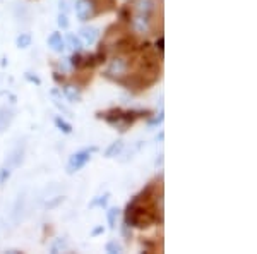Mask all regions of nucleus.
<instances>
[{
  "mask_svg": "<svg viewBox=\"0 0 257 254\" xmlns=\"http://www.w3.org/2000/svg\"><path fill=\"white\" fill-rule=\"evenodd\" d=\"M122 148H124V143H122V141H115L113 144H111L110 148H108L107 150V158H111V157H117L118 153H120L122 151Z\"/></svg>",
  "mask_w": 257,
  "mask_h": 254,
  "instance_id": "9b49d317",
  "label": "nucleus"
},
{
  "mask_svg": "<svg viewBox=\"0 0 257 254\" xmlns=\"http://www.w3.org/2000/svg\"><path fill=\"white\" fill-rule=\"evenodd\" d=\"M95 151H96V148H91V150H82V151H79V153L72 155L71 160H69L67 172L74 173V172H77V170H81L82 167L89 162V158H91V155L95 153Z\"/></svg>",
  "mask_w": 257,
  "mask_h": 254,
  "instance_id": "f257e3e1",
  "label": "nucleus"
},
{
  "mask_svg": "<svg viewBox=\"0 0 257 254\" xmlns=\"http://www.w3.org/2000/svg\"><path fill=\"white\" fill-rule=\"evenodd\" d=\"M156 46H158V48H160V50H163V38H160V40H158Z\"/></svg>",
  "mask_w": 257,
  "mask_h": 254,
  "instance_id": "5701e85b",
  "label": "nucleus"
},
{
  "mask_svg": "<svg viewBox=\"0 0 257 254\" xmlns=\"http://www.w3.org/2000/svg\"><path fill=\"white\" fill-rule=\"evenodd\" d=\"M55 124H57V127H59L60 130H62V132H65V134H71V132H72V126L67 124V122H65L64 119L57 117V119H55Z\"/></svg>",
  "mask_w": 257,
  "mask_h": 254,
  "instance_id": "4468645a",
  "label": "nucleus"
},
{
  "mask_svg": "<svg viewBox=\"0 0 257 254\" xmlns=\"http://www.w3.org/2000/svg\"><path fill=\"white\" fill-rule=\"evenodd\" d=\"M26 78L30 79V81H33V83H36V85H39V83H41V81H39L38 78H36V76H35V78H33V76L30 74V72H28V74H26Z\"/></svg>",
  "mask_w": 257,
  "mask_h": 254,
  "instance_id": "aec40b11",
  "label": "nucleus"
},
{
  "mask_svg": "<svg viewBox=\"0 0 257 254\" xmlns=\"http://www.w3.org/2000/svg\"><path fill=\"white\" fill-rule=\"evenodd\" d=\"M107 253H110V254H118V253H122V246L117 244V242H110V244L107 246Z\"/></svg>",
  "mask_w": 257,
  "mask_h": 254,
  "instance_id": "f3484780",
  "label": "nucleus"
},
{
  "mask_svg": "<svg viewBox=\"0 0 257 254\" xmlns=\"http://www.w3.org/2000/svg\"><path fill=\"white\" fill-rule=\"evenodd\" d=\"M12 119H14V112L10 110V108H7V107L0 108V132H3V130L10 126Z\"/></svg>",
  "mask_w": 257,
  "mask_h": 254,
  "instance_id": "39448f33",
  "label": "nucleus"
},
{
  "mask_svg": "<svg viewBox=\"0 0 257 254\" xmlns=\"http://www.w3.org/2000/svg\"><path fill=\"white\" fill-rule=\"evenodd\" d=\"M64 95L69 98V100L72 101V103H75V101H81V91H79V88H75V86L69 85L64 88Z\"/></svg>",
  "mask_w": 257,
  "mask_h": 254,
  "instance_id": "1a4fd4ad",
  "label": "nucleus"
},
{
  "mask_svg": "<svg viewBox=\"0 0 257 254\" xmlns=\"http://www.w3.org/2000/svg\"><path fill=\"white\" fill-rule=\"evenodd\" d=\"M75 14L79 21H88L95 14V3L93 0H77L75 2Z\"/></svg>",
  "mask_w": 257,
  "mask_h": 254,
  "instance_id": "f03ea898",
  "label": "nucleus"
},
{
  "mask_svg": "<svg viewBox=\"0 0 257 254\" xmlns=\"http://www.w3.org/2000/svg\"><path fill=\"white\" fill-rule=\"evenodd\" d=\"M59 26L64 28V30L69 26V19H67V16H65V14H60V16H59Z\"/></svg>",
  "mask_w": 257,
  "mask_h": 254,
  "instance_id": "6ab92c4d",
  "label": "nucleus"
},
{
  "mask_svg": "<svg viewBox=\"0 0 257 254\" xmlns=\"http://www.w3.org/2000/svg\"><path fill=\"white\" fill-rule=\"evenodd\" d=\"M60 10H64V12H67V10H69L67 3H65V2H60Z\"/></svg>",
  "mask_w": 257,
  "mask_h": 254,
  "instance_id": "412c9836",
  "label": "nucleus"
},
{
  "mask_svg": "<svg viewBox=\"0 0 257 254\" xmlns=\"http://www.w3.org/2000/svg\"><path fill=\"white\" fill-rule=\"evenodd\" d=\"M127 71V62L124 59H115L108 67V76H122Z\"/></svg>",
  "mask_w": 257,
  "mask_h": 254,
  "instance_id": "20e7f679",
  "label": "nucleus"
},
{
  "mask_svg": "<svg viewBox=\"0 0 257 254\" xmlns=\"http://www.w3.org/2000/svg\"><path fill=\"white\" fill-rule=\"evenodd\" d=\"M81 36L84 38V42L86 43H95L96 42V38H98V30L96 28H91V26H86V28H82L81 30Z\"/></svg>",
  "mask_w": 257,
  "mask_h": 254,
  "instance_id": "6e6552de",
  "label": "nucleus"
},
{
  "mask_svg": "<svg viewBox=\"0 0 257 254\" xmlns=\"http://www.w3.org/2000/svg\"><path fill=\"white\" fill-rule=\"evenodd\" d=\"M132 26L137 33H147V30H149V19H147V16L137 14L132 21Z\"/></svg>",
  "mask_w": 257,
  "mask_h": 254,
  "instance_id": "0eeeda50",
  "label": "nucleus"
},
{
  "mask_svg": "<svg viewBox=\"0 0 257 254\" xmlns=\"http://www.w3.org/2000/svg\"><path fill=\"white\" fill-rule=\"evenodd\" d=\"M48 45H50V48L57 53H62L65 50V42L62 40V35H60V33H52V35H50Z\"/></svg>",
  "mask_w": 257,
  "mask_h": 254,
  "instance_id": "7ed1b4c3",
  "label": "nucleus"
},
{
  "mask_svg": "<svg viewBox=\"0 0 257 254\" xmlns=\"http://www.w3.org/2000/svg\"><path fill=\"white\" fill-rule=\"evenodd\" d=\"M9 177H10V169H9V167H7V169L3 167V169L0 170V182H5Z\"/></svg>",
  "mask_w": 257,
  "mask_h": 254,
  "instance_id": "a211bd4d",
  "label": "nucleus"
},
{
  "mask_svg": "<svg viewBox=\"0 0 257 254\" xmlns=\"http://www.w3.org/2000/svg\"><path fill=\"white\" fill-rule=\"evenodd\" d=\"M16 43L19 48H28V46H31V35L30 33H23V35L16 40Z\"/></svg>",
  "mask_w": 257,
  "mask_h": 254,
  "instance_id": "f8f14e48",
  "label": "nucleus"
},
{
  "mask_svg": "<svg viewBox=\"0 0 257 254\" xmlns=\"http://www.w3.org/2000/svg\"><path fill=\"white\" fill-rule=\"evenodd\" d=\"M118 215H120V212H118L117 208H110V210H108V223H110V228H115Z\"/></svg>",
  "mask_w": 257,
  "mask_h": 254,
  "instance_id": "ddd939ff",
  "label": "nucleus"
},
{
  "mask_svg": "<svg viewBox=\"0 0 257 254\" xmlns=\"http://www.w3.org/2000/svg\"><path fill=\"white\" fill-rule=\"evenodd\" d=\"M108 198H110V194H108V192H107V194H103V196H98L95 201L91 203V206H107Z\"/></svg>",
  "mask_w": 257,
  "mask_h": 254,
  "instance_id": "dca6fc26",
  "label": "nucleus"
},
{
  "mask_svg": "<svg viewBox=\"0 0 257 254\" xmlns=\"http://www.w3.org/2000/svg\"><path fill=\"white\" fill-rule=\"evenodd\" d=\"M64 249H67V242H65L64 239H57V241L52 244V248H50V251L59 253V251H64Z\"/></svg>",
  "mask_w": 257,
  "mask_h": 254,
  "instance_id": "2eb2a0df",
  "label": "nucleus"
},
{
  "mask_svg": "<svg viewBox=\"0 0 257 254\" xmlns=\"http://www.w3.org/2000/svg\"><path fill=\"white\" fill-rule=\"evenodd\" d=\"M101 232H103V227H98V228H95V232H93V235H98V234H101Z\"/></svg>",
  "mask_w": 257,
  "mask_h": 254,
  "instance_id": "4be33fe9",
  "label": "nucleus"
},
{
  "mask_svg": "<svg viewBox=\"0 0 257 254\" xmlns=\"http://www.w3.org/2000/svg\"><path fill=\"white\" fill-rule=\"evenodd\" d=\"M154 5H156V2H154V0H137V2H136L137 14L149 16V14L154 10Z\"/></svg>",
  "mask_w": 257,
  "mask_h": 254,
  "instance_id": "423d86ee",
  "label": "nucleus"
},
{
  "mask_svg": "<svg viewBox=\"0 0 257 254\" xmlns=\"http://www.w3.org/2000/svg\"><path fill=\"white\" fill-rule=\"evenodd\" d=\"M67 45H69V48L74 50V52H81V48H82L81 40L74 35H67Z\"/></svg>",
  "mask_w": 257,
  "mask_h": 254,
  "instance_id": "9d476101",
  "label": "nucleus"
}]
</instances>
